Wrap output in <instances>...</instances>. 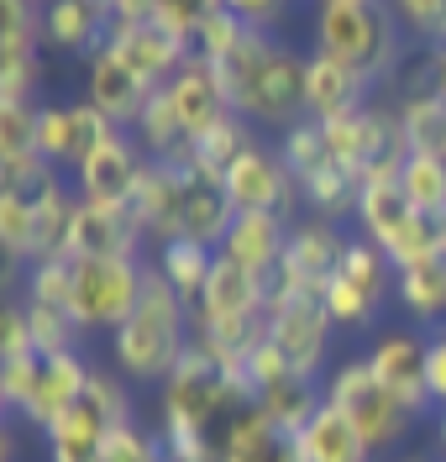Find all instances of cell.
Masks as SVG:
<instances>
[{
	"label": "cell",
	"mask_w": 446,
	"mask_h": 462,
	"mask_svg": "<svg viewBox=\"0 0 446 462\" xmlns=\"http://www.w3.org/2000/svg\"><path fill=\"white\" fill-rule=\"evenodd\" d=\"M305 58L310 53L284 48L273 32L247 27V37L210 69L241 121L289 132L295 121H305Z\"/></svg>",
	"instance_id": "cell-1"
},
{
	"label": "cell",
	"mask_w": 446,
	"mask_h": 462,
	"mask_svg": "<svg viewBox=\"0 0 446 462\" xmlns=\"http://www.w3.org/2000/svg\"><path fill=\"white\" fill-rule=\"evenodd\" d=\"M310 32H315V53L347 63L373 95L388 89L394 69L410 53V37L394 22L388 0H315Z\"/></svg>",
	"instance_id": "cell-2"
},
{
	"label": "cell",
	"mask_w": 446,
	"mask_h": 462,
	"mask_svg": "<svg viewBox=\"0 0 446 462\" xmlns=\"http://www.w3.org/2000/svg\"><path fill=\"white\" fill-rule=\"evenodd\" d=\"M189 337H195V310L184 305V294L148 263L142 305L111 337V368L121 378H132V383H163L184 363Z\"/></svg>",
	"instance_id": "cell-3"
},
{
	"label": "cell",
	"mask_w": 446,
	"mask_h": 462,
	"mask_svg": "<svg viewBox=\"0 0 446 462\" xmlns=\"http://www.w3.org/2000/svg\"><path fill=\"white\" fill-rule=\"evenodd\" d=\"M252 404V383L226 374L189 342L184 363L158 383V436H221L226 420Z\"/></svg>",
	"instance_id": "cell-4"
},
{
	"label": "cell",
	"mask_w": 446,
	"mask_h": 462,
	"mask_svg": "<svg viewBox=\"0 0 446 462\" xmlns=\"http://www.w3.org/2000/svg\"><path fill=\"white\" fill-rule=\"evenodd\" d=\"M326 404H336V410L352 420L357 436L373 447V457H378V452H394L405 436L415 431V420H420L415 410H410V404L384 383V378L368 368V357H362V352H357V357H341V363H331Z\"/></svg>",
	"instance_id": "cell-5"
},
{
	"label": "cell",
	"mask_w": 446,
	"mask_h": 462,
	"mask_svg": "<svg viewBox=\"0 0 446 462\" xmlns=\"http://www.w3.org/2000/svg\"><path fill=\"white\" fill-rule=\"evenodd\" d=\"M132 420H137L132 378H121L116 368H95L85 400L74 404L42 441H48V457L53 462H100L111 431L116 426H132Z\"/></svg>",
	"instance_id": "cell-6"
},
{
	"label": "cell",
	"mask_w": 446,
	"mask_h": 462,
	"mask_svg": "<svg viewBox=\"0 0 446 462\" xmlns=\"http://www.w3.org/2000/svg\"><path fill=\"white\" fill-rule=\"evenodd\" d=\"M352 221H357V236H368L394 263V273L410 268L415 258H425V253H436V221L410 205V195L399 189V179H368L357 189Z\"/></svg>",
	"instance_id": "cell-7"
},
{
	"label": "cell",
	"mask_w": 446,
	"mask_h": 462,
	"mask_svg": "<svg viewBox=\"0 0 446 462\" xmlns=\"http://www.w3.org/2000/svg\"><path fill=\"white\" fill-rule=\"evenodd\" d=\"M148 289V258H74V320L79 331L116 337L142 305Z\"/></svg>",
	"instance_id": "cell-8"
},
{
	"label": "cell",
	"mask_w": 446,
	"mask_h": 462,
	"mask_svg": "<svg viewBox=\"0 0 446 462\" xmlns=\"http://www.w3.org/2000/svg\"><path fill=\"white\" fill-rule=\"evenodd\" d=\"M388 294H394V263L368 236H352L347 253H341L336 279L321 294L331 320H336V331H368L378 320V310L388 305Z\"/></svg>",
	"instance_id": "cell-9"
},
{
	"label": "cell",
	"mask_w": 446,
	"mask_h": 462,
	"mask_svg": "<svg viewBox=\"0 0 446 462\" xmlns=\"http://www.w3.org/2000/svg\"><path fill=\"white\" fill-rule=\"evenodd\" d=\"M268 342L278 346L299 374L321 378L331 374V342H336V320H331L321 294H289L273 289L268 294Z\"/></svg>",
	"instance_id": "cell-10"
},
{
	"label": "cell",
	"mask_w": 446,
	"mask_h": 462,
	"mask_svg": "<svg viewBox=\"0 0 446 462\" xmlns=\"http://www.w3.org/2000/svg\"><path fill=\"white\" fill-rule=\"evenodd\" d=\"M221 184H226V195H232V205H237V216H258V210H268V216H289V221L305 216L299 184H295V173H289V163H284L278 143H263V137H258V143L226 169Z\"/></svg>",
	"instance_id": "cell-11"
},
{
	"label": "cell",
	"mask_w": 446,
	"mask_h": 462,
	"mask_svg": "<svg viewBox=\"0 0 446 462\" xmlns=\"http://www.w3.org/2000/svg\"><path fill=\"white\" fill-rule=\"evenodd\" d=\"M74 195L85 205H116V210H132L137 200V189H142V179H148V152L137 147L132 132H116V137H105V143H95L74 163Z\"/></svg>",
	"instance_id": "cell-12"
},
{
	"label": "cell",
	"mask_w": 446,
	"mask_h": 462,
	"mask_svg": "<svg viewBox=\"0 0 446 462\" xmlns=\"http://www.w3.org/2000/svg\"><path fill=\"white\" fill-rule=\"evenodd\" d=\"M347 231L326 221V216H299L289 226V242H284V258H278V273H273V289H289V294H326V284L341 268V253H347Z\"/></svg>",
	"instance_id": "cell-13"
},
{
	"label": "cell",
	"mask_w": 446,
	"mask_h": 462,
	"mask_svg": "<svg viewBox=\"0 0 446 462\" xmlns=\"http://www.w3.org/2000/svg\"><path fill=\"white\" fill-rule=\"evenodd\" d=\"M425 346H431V337H420L415 326H388V331H378V337L368 342V352H362V357H368V368L384 378L388 389L410 404L420 420H425V410H431Z\"/></svg>",
	"instance_id": "cell-14"
},
{
	"label": "cell",
	"mask_w": 446,
	"mask_h": 462,
	"mask_svg": "<svg viewBox=\"0 0 446 462\" xmlns=\"http://www.w3.org/2000/svg\"><path fill=\"white\" fill-rule=\"evenodd\" d=\"M152 85L121 58L116 42H100L95 53L85 58V100L95 106L100 116H111L116 126H137V116H142V106H148Z\"/></svg>",
	"instance_id": "cell-15"
},
{
	"label": "cell",
	"mask_w": 446,
	"mask_h": 462,
	"mask_svg": "<svg viewBox=\"0 0 446 462\" xmlns=\"http://www.w3.org/2000/svg\"><path fill=\"white\" fill-rule=\"evenodd\" d=\"M158 89H163V100H168V111H174L184 143L205 137L210 126H221V121L232 116V100H226V89H221V79H215V69H210L205 58H189L174 79L158 85Z\"/></svg>",
	"instance_id": "cell-16"
},
{
	"label": "cell",
	"mask_w": 446,
	"mask_h": 462,
	"mask_svg": "<svg viewBox=\"0 0 446 462\" xmlns=\"http://www.w3.org/2000/svg\"><path fill=\"white\" fill-rule=\"evenodd\" d=\"M89 374H95V363H89L85 352H59V357H42L37 389H32V400L22 404V415H16V420H27L32 431L48 436L63 415L74 410V404L85 400Z\"/></svg>",
	"instance_id": "cell-17"
},
{
	"label": "cell",
	"mask_w": 446,
	"mask_h": 462,
	"mask_svg": "<svg viewBox=\"0 0 446 462\" xmlns=\"http://www.w3.org/2000/svg\"><path fill=\"white\" fill-rule=\"evenodd\" d=\"M268 284L263 273L232 263L226 253H215V268L205 279V294L195 300V316L200 320H268Z\"/></svg>",
	"instance_id": "cell-18"
},
{
	"label": "cell",
	"mask_w": 446,
	"mask_h": 462,
	"mask_svg": "<svg viewBox=\"0 0 446 462\" xmlns=\"http://www.w3.org/2000/svg\"><path fill=\"white\" fill-rule=\"evenodd\" d=\"M142 247H148V231L137 226L132 210L79 200V216L68 231V258H142Z\"/></svg>",
	"instance_id": "cell-19"
},
{
	"label": "cell",
	"mask_w": 446,
	"mask_h": 462,
	"mask_svg": "<svg viewBox=\"0 0 446 462\" xmlns=\"http://www.w3.org/2000/svg\"><path fill=\"white\" fill-rule=\"evenodd\" d=\"M105 42H116L121 58L148 79L152 89L168 85L178 69L195 58V48L184 42V37H174V32L163 27V22H132V27H111V37Z\"/></svg>",
	"instance_id": "cell-20"
},
{
	"label": "cell",
	"mask_w": 446,
	"mask_h": 462,
	"mask_svg": "<svg viewBox=\"0 0 446 462\" xmlns=\"http://www.w3.org/2000/svg\"><path fill=\"white\" fill-rule=\"evenodd\" d=\"M237 221V205L226 195V184L221 179H210L200 169H184V195H178V236H189V242H205L221 253V242H226V231Z\"/></svg>",
	"instance_id": "cell-21"
},
{
	"label": "cell",
	"mask_w": 446,
	"mask_h": 462,
	"mask_svg": "<svg viewBox=\"0 0 446 462\" xmlns=\"http://www.w3.org/2000/svg\"><path fill=\"white\" fill-rule=\"evenodd\" d=\"M221 462H305V457H299L295 431H284L278 420H268L258 404H247L221 431Z\"/></svg>",
	"instance_id": "cell-22"
},
{
	"label": "cell",
	"mask_w": 446,
	"mask_h": 462,
	"mask_svg": "<svg viewBox=\"0 0 446 462\" xmlns=\"http://www.w3.org/2000/svg\"><path fill=\"white\" fill-rule=\"evenodd\" d=\"M105 37H111V5L105 0H48L42 5V48L89 58Z\"/></svg>",
	"instance_id": "cell-23"
},
{
	"label": "cell",
	"mask_w": 446,
	"mask_h": 462,
	"mask_svg": "<svg viewBox=\"0 0 446 462\" xmlns=\"http://www.w3.org/2000/svg\"><path fill=\"white\" fill-rule=\"evenodd\" d=\"M373 100V89L357 79L347 63H336V58L315 53L305 58V116L310 121H331V116H347L357 106H368Z\"/></svg>",
	"instance_id": "cell-24"
},
{
	"label": "cell",
	"mask_w": 446,
	"mask_h": 462,
	"mask_svg": "<svg viewBox=\"0 0 446 462\" xmlns=\"http://www.w3.org/2000/svg\"><path fill=\"white\" fill-rule=\"evenodd\" d=\"M289 216H237L232 231H226V242H221V253L241 268H252V273H263L268 284H273V273H278V258H284V242H289Z\"/></svg>",
	"instance_id": "cell-25"
},
{
	"label": "cell",
	"mask_w": 446,
	"mask_h": 462,
	"mask_svg": "<svg viewBox=\"0 0 446 462\" xmlns=\"http://www.w3.org/2000/svg\"><path fill=\"white\" fill-rule=\"evenodd\" d=\"M178 195H184V169L163 163V158H148V179H142V189L132 200L137 226L148 231V247L178 236Z\"/></svg>",
	"instance_id": "cell-26"
},
{
	"label": "cell",
	"mask_w": 446,
	"mask_h": 462,
	"mask_svg": "<svg viewBox=\"0 0 446 462\" xmlns=\"http://www.w3.org/2000/svg\"><path fill=\"white\" fill-rule=\"evenodd\" d=\"M394 300L415 326H441L446 320V253H425L410 268L394 273Z\"/></svg>",
	"instance_id": "cell-27"
},
{
	"label": "cell",
	"mask_w": 446,
	"mask_h": 462,
	"mask_svg": "<svg viewBox=\"0 0 446 462\" xmlns=\"http://www.w3.org/2000/svg\"><path fill=\"white\" fill-rule=\"evenodd\" d=\"M299 457L305 462H373V447L357 436V426L336 404H321V415L299 431Z\"/></svg>",
	"instance_id": "cell-28"
},
{
	"label": "cell",
	"mask_w": 446,
	"mask_h": 462,
	"mask_svg": "<svg viewBox=\"0 0 446 462\" xmlns=\"http://www.w3.org/2000/svg\"><path fill=\"white\" fill-rule=\"evenodd\" d=\"M148 263L178 289V294H184V305L195 310V300L205 294L210 268H215V247H205V242H189V236H168V242H152Z\"/></svg>",
	"instance_id": "cell-29"
},
{
	"label": "cell",
	"mask_w": 446,
	"mask_h": 462,
	"mask_svg": "<svg viewBox=\"0 0 446 462\" xmlns=\"http://www.w3.org/2000/svg\"><path fill=\"white\" fill-rule=\"evenodd\" d=\"M321 404H326V378H310V374H289L284 383H273V389L258 394V410L295 436L321 415Z\"/></svg>",
	"instance_id": "cell-30"
},
{
	"label": "cell",
	"mask_w": 446,
	"mask_h": 462,
	"mask_svg": "<svg viewBox=\"0 0 446 462\" xmlns=\"http://www.w3.org/2000/svg\"><path fill=\"white\" fill-rule=\"evenodd\" d=\"M394 106H399V121H405L410 152H436V158H446V95L441 89H425V95L394 100Z\"/></svg>",
	"instance_id": "cell-31"
},
{
	"label": "cell",
	"mask_w": 446,
	"mask_h": 462,
	"mask_svg": "<svg viewBox=\"0 0 446 462\" xmlns=\"http://www.w3.org/2000/svg\"><path fill=\"white\" fill-rule=\"evenodd\" d=\"M42 58V5L37 0H0V63Z\"/></svg>",
	"instance_id": "cell-32"
},
{
	"label": "cell",
	"mask_w": 446,
	"mask_h": 462,
	"mask_svg": "<svg viewBox=\"0 0 446 462\" xmlns=\"http://www.w3.org/2000/svg\"><path fill=\"white\" fill-rule=\"evenodd\" d=\"M399 189L410 195V205H415L420 216L436 221L446 210V158H436V152H410L405 169H399Z\"/></svg>",
	"instance_id": "cell-33"
},
{
	"label": "cell",
	"mask_w": 446,
	"mask_h": 462,
	"mask_svg": "<svg viewBox=\"0 0 446 462\" xmlns=\"http://www.w3.org/2000/svg\"><path fill=\"white\" fill-rule=\"evenodd\" d=\"M0 247H5V263L37 258V205L22 189H0Z\"/></svg>",
	"instance_id": "cell-34"
},
{
	"label": "cell",
	"mask_w": 446,
	"mask_h": 462,
	"mask_svg": "<svg viewBox=\"0 0 446 462\" xmlns=\"http://www.w3.org/2000/svg\"><path fill=\"white\" fill-rule=\"evenodd\" d=\"M27 305H53V310H68L74 305V258H42L27 263ZM74 316V310H68Z\"/></svg>",
	"instance_id": "cell-35"
},
{
	"label": "cell",
	"mask_w": 446,
	"mask_h": 462,
	"mask_svg": "<svg viewBox=\"0 0 446 462\" xmlns=\"http://www.w3.org/2000/svg\"><path fill=\"white\" fill-rule=\"evenodd\" d=\"M27 305V300H22ZM27 320H32V346L42 357H59V352H79V320L68 310H53V305H27Z\"/></svg>",
	"instance_id": "cell-36"
},
{
	"label": "cell",
	"mask_w": 446,
	"mask_h": 462,
	"mask_svg": "<svg viewBox=\"0 0 446 462\" xmlns=\"http://www.w3.org/2000/svg\"><path fill=\"white\" fill-rule=\"evenodd\" d=\"M394 22L405 27L410 42H431V48H446V0H388Z\"/></svg>",
	"instance_id": "cell-37"
},
{
	"label": "cell",
	"mask_w": 446,
	"mask_h": 462,
	"mask_svg": "<svg viewBox=\"0 0 446 462\" xmlns=\"http://www.w3.org/2000/svg\"><path fill=\"white\" fill-rule=\"evenodd\" d=\"M241 37H247V22H241L237 11H226V5H215L200 32H195V58H205V63H221V58L237 48Z\"/></svg>",
	"instance_id": "cell-38"
},
{
	"label": "cell",
	"mask_w": 446,
	"mask_h": 462,
	"mask_svg": "<svg viewBox=\"0 0 446 462\" xmlns=\"http://www.w3.org/2000/svg\"><path fill=\"white\" fill-rule=\"evenodd\" d=\"M100 462H168V447H163V436L148 431V426H116L111 441H105V452Z\"/></svg>",
	"instance_id": "cell-39"
},
{
	"label": "cell",
	"mask_w": 446,
	"mask_h": 462,
	"mask_svg": "<svg viewBox=\"0 0 446 462\" xmlns=\"http://www.w3.org/2000/svg\"><path fill=\"white\" fill-rule=\"evenodd\" d=\"M37 374H42V352L0 357V404H5V415H22V404L37 389Z\"/></svg>",
	"instance_id": "cell-40"
},
{
	"label": "cell",
	"mask_w": 446,
	"mask_h": 462,
	"mask_svg": "<svg viewBox=\"0 0 446 462\" xmlns=\"http://www.w3.org/2000/svg\"><path fill=\"white\" fill-rule=\"evenodd\" d=\"M241 374H247V383H252V404H258V394H263V389H273V383H284V378L289 374H299L295 363H289V357H284V352H278V346L268 342H258L252 346V352H247V363H241Z\"/></svg>",
	"instance_id": "cell-41"
},
{
	"label": "cell",
	"mask_w": 446,
	"mask_h": 462,
	"mask_svg": "<svg viewBox=\"0 0 446 462\" xmlns=\"http://www.w3.org/2000/svg\"><path fill=\"white\" fill-rule=\"evenodd\" d=\"M215 5L221 0H152V22H163L174 37H184L195 48V32H200V22H205Z\"/></svg>",
	"instance_id": "cell-42"
},
{
	"label": "cell",
	"mask_w": 446,
	"mask_h": 462,
	"mask_svg": "<svg viewBox=\"0 0 446 462\" xmlns=\"http://www.w3.org/2000/svg\"><path fill=\"white\" fill-rule=\"evenodd\" d=\"M37 85H42V58H11V63H0V100L37 106Z\"/></svg>",
	"instance_id": "cell-43"
},
{
	"label": "cell",
	"mask_w": 446,
	"mask_h": 462,
	"mask_svg": "<svg viewBox=\"0 0 446 462\" xmlns=\"http://www.w3.org/2000/svg\"><path fill=\"white\" fill-rule=\"evenodd\" d=\"M22 352H37L32 346V320L22 300H5L0 305V357H22Z\"/></svg>",
	"instance_id": "cell-44"
},
{
	"label": "cell",
	"mask_w": 446,
	"mask_h": 462,
	"mask_svg": "<svg viewBox=\"0 0 446 462\" xmlns=\"http://www.w3.org/2000/svg\"><path fill=\"white\" fill-rule=\"evenodd\" d=\"M226 11H237L247 27H263V32H273V22L289 11V0H221Z\"/></svg>",
	"instance_id": "cell-45"
},
{
	"label": "cell",
	"mask_w": 446,
	"mask_h": 462,
	"mask_svg": "<svg viewBox=\"0 0 446 462\" xmlns=\"http://www.w3.org/2000/svg\"><path fill=\"white\" fill-rule=\"evenodd\" d=\"M425 383H431V404L446 410V331H436L425 346Z\"/></svg>",
	"instance_id": "cell-46"
},
{
	"label": "cell",
	"mask_w": 446,
	"mask_h": 462,
	"mask_svg": "<svg viewBox=\"0 0 446 462\" xmlns=\"http://www.w3.org/2000/svg\"><path fill=\"white\" fill-rule=\"evenodd\" d=\"M111 5V27H132V22H152V0H105Z\"/></svg>",
	"instance_id": "cell-47"
},
{
	"label": "cell",
	"mask_w": 446,
	"mask_h": 462,
	"mask_svg": "<svg viewBox=\"0 0 446 462\" xmlns=\"http://www.w3.org/2000/svg\"><path fill=\"white\" fill-rule=\"evenodd\" d=\"M0 457H5V462H16V436H11V426L0 431Z\"/></svg>",
	"instance_id": "cell-48"
},
{
	"label": "cell",
	"mask_w": 446,
	"mask_h": 462,
	"mask_svg": "<svg viewBox=\"0 0 446 462\" xmlns=\"http://www.w3.org/2000/svg\"><path fill=\"white\" fill-rule=\"evenodd\" d=\"M436 247H441V253H446V210H441V216H436Z\"/></svg>",
	"instance_id": "cell-49"
},
{
	"label": "cell",
	"mask_w": 446,
	"mask_h": 462,
	"mask_svg": "<svg viewBox=\"0 0 446 462\" xmlns=\"http://www.w3.org/2000/svg\"><path fill=\"white\" fill-rule=\"evenodd\" d=\"M436 447H441V457H446V410H441V420H436Z\"/></svg>",
	"instance_id": "cell-50"
},
{
	"label": "cell",
	"mask_w": 446,
	"mask_h": 462,
	"mask_svg": "<svg viewBox=\"0 0 446 462\" xmlns=\"http://www.w3.org/2000/svg\"><path fill=\"white\" fill-rule=\"evenodd\" d=\"M168 462H221V457H168Z\"/></svg>",
	"instance_id": "cell-51"
},
{
	"label": "cell",
	"mask_w": 446,
	"mask_h": 462,
	"mask_svg": "<svg viewBox=\"0 0 446 462\" xmlns=\"http://www.w3.org/2000/svg\"><path fill=\"white\" fill-rule=\"evenodd\" d=\"M399 462H431V457H399Z\"/></svg>",
	"instance_id": "cell-52"
},
{
	"label": "cell",
	"mask_w": 446,
	"mask_h": 462,
	"mask_svg": "<svg viewBox=\"0 0 446 462\" xmlns=\"http://www.w3.org/2000/svg\"><path fill=\"white\" fill-rule=\"evenodd\" d=\"M37 5H48V0H37Z\"/></svg>",
	"instance_id": "cell-53"
}]
</instances>
